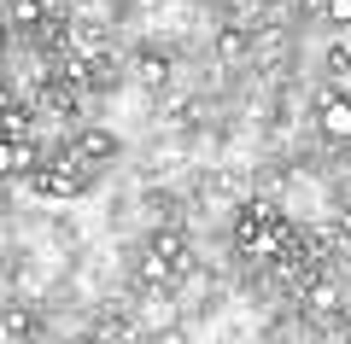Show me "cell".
<instances>
[{
  "instance_id": "obj_1",
  "label": "cell",
  "mask_w": 351,
  "mask_h": 344,
  "mask_svg": "<svg viewBox=\"0 0 351 344\" xmlns=\"http://www.w3.org/2000/svg\"><path fill=\"white\" fill-rule=\"evenodd\" d=\"M94 175H100V163H88L82 152L71 146V152H59L53 163H41L24 187H29L36 198H59V204H71V198H82L88 187H94Z\"/></svg>"
},
{
  "instance_id": "obj_2",
  "label": "cell",
  "mask_w": 351,
  "mask_h": 344,
  "mask_svg": "<svg viewBox=\"0 0 351 344\" xmlns=\"http://www.w3.org/2000/svg\"><path fill=\"white\" fill-rule=\"evenodd\" d=\"M0 170L12 175L18 187H24L29 175L41 170V152H36V140H0Z\"/></svg>"
},
{
  "instance_id": "obj_3",
  "label": "cell",
  "mask_w": 351,
  "mask_h": 344,
  "mask_svg": "<svg viewBox=\"0 0 351 344\" xmlns=\"http://www.w3.org/2000/svg\"><path fill=\"white\" fill-rule=\"evenodd\" d=\"M147 257L152 263H170V269H188V234L182 228H158V234H147Z\"/></svg>"
},
{
  "instance_id": "obj_4",
  "label": "cell",
  "mask_w": 351,
  "mask_h": 344,
  "mask_svg": "<svg viewBox=\"0 0 351 344\" xmlns=\"http://www.w3.org/2000/svg\"><path fill=\"white\" fill-rule=\"evenodd\" d=\"M316 123L328 140H351V99L346 94H322L316 99Z\"/></svg>"
},
{
  "instance_id": "obj_5",
  "label": "cell",
  "mask_w": 351,
  "mask_h": 344,
  "mask_svg": "<svg viewBox=\"0 0 351 344\" xmlns=\"http://www.w3.org/2000/svg\"><path fill=\"white\" fill-rule=\"evenodd\" d=\"M76 152H82L88 163H112L117 152H123V140H117V129H82V135H76Z\"/></svg>"
},
{
  "instance_id": "obj_6",
  "label": "cell",
  "mask_w": 351,
  "mask_h": 344,
  "mask_svg": "<svg viewBox=\"0 0 351 344\" xmlns=\"http://www.w3.org/2000/svg\"><path fill=\"white\" fill-rule=\"evenodd\" d=\"M135 76H141L147 88H164V82H170V59H164V53H141V59H135Z\"/></svg>"
},
{
  "instance_id": "obj_7",
  "label": "cell",
  "mask_w": 351,
  "mask_h": 344,
  "mask_svg": "<svg viewBox=\"0 0 351 344\" xmlns=\"http://www.w3.org/2000/svg\"><path fill=\"white\" fill-rule=\"evenodd\" d=\"M311 309H316V315H339V292H334V280H316V286H311Z\"/></svg>"
},
{
  "instance_id": "obj_8",
  "label": "cell",
  "mask_w": 351,
  "mask_h": 344,
  "mask_svg": "<svg viewBox=\"0 0 351 344\" xmlns=\"http://www.w3.org/2000/svg\"><path fill=\"white\" fill-rule=\"evenodd\" d=\"M240 53H246V36H240V29H223V36H217V59H228V64H234Z\"/></svg>"
},
{
  "instance_id": "obj_9",
  "label": "cell",
  "mask_w": 351,
  "mask_h": 344,
  "mask_svg": "<svg viewBox=\"0 0 351 344\" xmlns=\"http://www.w3.org/2000/svg\"><path fill=\"white\" fill-rule=\"evenodd\" d=\"M346 64H351V47H346V41H334V47H328V70H346Z\"/></svg>"
},
{
  "instance_id": "obj_10",
  "label": "cell",
  "mask_w": 351,
  "mask_h": 344,
  "mask_svg": "<svg viewBox=\"0 0 351 344\" xmlns=\"http://www.w3.org/2000/svg\"><path fill=\"white\" fill-rule=\"evenodd\" d=\"M328 18L334 24H351V0H328Z\"/></svg>"
},
{
  "instance_id": "obj_11",
  "label": "cell",
  "mask_w": 351,
  "mask_h": 344,
  "mask_svg": "<svg viewBox=\"0 0 351 344\" xmlns=\"http://www.w3.org/2000/svg\"><path fill=\"white\" fill-rule=\"evenodd\" d=\"M64 344H100V332H76V339H64Z\"/></svg>"
},
{
  "instance_id": "obj_12",
  "label": "cell",
  "mask_w": 351,
  "mask_h": 344,
  "mask_svg": "<svg viewBox=\"0 0 351 344\" xmlns=\"http://www.w3.org/2000/svg\"><path fill=\"white\" fill-rule=\"evenodd\" d=\"M346 339H351V321H346Z\"/></svg>"
}]
</instances>
